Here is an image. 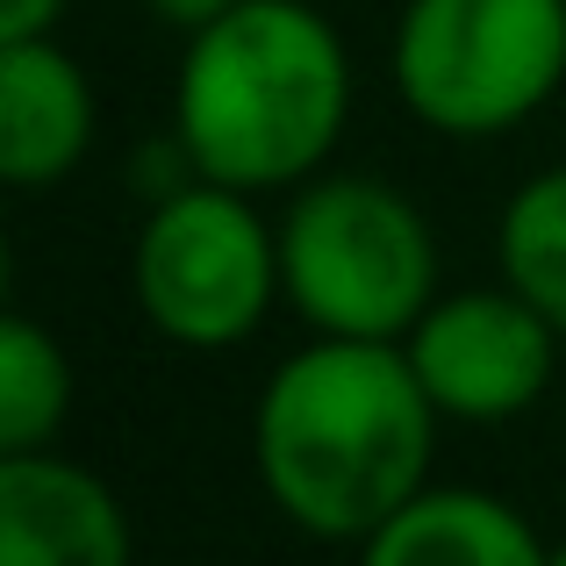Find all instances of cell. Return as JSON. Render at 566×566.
<instances>
[{
  "instance_id": "cell-12",
  "label": "cell",
  "mask_w": 566,
  "mask_h": 566,
  "mask_svg": "<svg viewBox=\"0 0 566 566\" xmlns=\"http://www.w3.org/2000/svg\"><path fill=\"white\" fill-rule=\"evenodd\" d=\"M72 0H0V43H22V36H51L57 14Z\"/></svg>"
},
{
  "instance_id": "cell-6",
  "label": "cell",
  "mask_w": 566,
  "mask_h": 566,
  "mask_svg": "<svg viewBox=\"0 0 566 566\" xmlns=\"http://www.w3.org/2000/svg\"><path fill=\"white\" fill-rule=\"evenodd\" d=\"M566 337L524 294L502 287H467V294H438L416 316V331L401 337L416 380L430 387L444 423H510L553 387Z\"/></svg>"
},
{
  "instance_id": "cell-11",
  "label": "cell",
  "mask_w": 566,
  "mask_h": 566,
  "mask_svg": "<svg viewBox=\"0 0 566 566\" xmlns=\"http://www.w3.org/2000/svg\"><path fill=\"white\" fill-rule=\"evenodd\" d=\"M495 265L531 308L566 337V166L510 193L495 222Z\"/></svg>"
},
{
  "instance_id": "cell-14",
  "label": "cell",
  "mask_w": 566,
  "mask_h": 566,
  "mask_svg": "<svg viewBox=\"0 0 566 566\" xmlns=\"http://www.w3.org/2000/svg\"><path fill=\"white\" fill-rule=\"evenodd\" d=\"M545 566H566V545H553V553H545Z\"/></svg>"
},
{
  "instance_id": "cell-10",
  "label": "cell",
  "mask_w": 566,
  "mask_h": 566,
  "mask_svg": "<svg viewBox=\"0 0 566 566\" xmlns=\"http://www.w3.org/2000/svg\"><path fill=\"white\" fill-rule=\"evenodd\" d=\"M72 416V359L36 316H0V452H43Z\"/></svg>"
},
{
  "instance_id": "cell-8",
  "label": "cell",
  "mask_w": 566,
  "mask_h": 566,
  "mask_svg": "<svg viewBox=\"0 0 566 566\" xmlns=\"http://www.w3.org/2000/svg\"><path fill=\"white\" fill-rule=\"evenodd\" d=\"M94 151V86L80 57L51 36L0 43V180L36 193L86 166Z\"/></svg>"
},
{
  "instance_id": "cell-1",
  "label": "cell",
  "mask_w": 566,
  "mask_h": 566,
  "mask_svg": "<svg viewBox=\"0 0 566 566\" xmlns=\"http://www.w3.org/2000/svg\"><path fill=\"white\" fill-rule=\"evenodd\" d=\"M438 401L395 337H308L251 409L259 488L302 538L359 545L430 488Z\"/></svg>"
},
{
  "instance_id": "cell-4",
  "label": "cell",
  "mask_w": 566,
  "mask_h": 566,
  "mask_svg": "<svg viewBox=\"0 0 566 566\" xmlns=\"http://www.w3.org/2000/svg\"><path fill=\"white\" fill-rule=\"evenodd\" d=\"M566 80V0H409L395 86L438 137H502Z\"/></svg>"
},
{
  "instance_id": "cell-3",
  "label": "cell",
  "mask_w": 566,
  "mask_h": 566,
  "mask_svg": "<svg viewBox=\"0 0 566 566\" xmlns=\"http://www.w3.org/2000/svg\"><path fill=\"white\" fill-rule=\"evenodd\" d=\"M280 294L323 337H409L438 302V237L401 187L316 172L280 216Z\"/></svg>"
},
{
  "instance_id": "cell-2",
  "label": "cell",
  "mask_w": 566,
  "mask_h": 566,
  "mask_svg": "<svg viewBox=\"0 0 566 566\" xmlns=\"http://www.w3.org/2000/svg\"><path fill=\"white\" fill-rule=\"evenodd\" d=\"M352 123L345 36L308 0H237L193 29L172 80V144L201 180L280 193L316 180Z\"/></svg>"
},
{
  "instance_id": "cell-13",
  "label": "cell",
  "mask_w": 566,
  "mask_h": 566,
  "mask_svg": "<svg viewBox=\"0 0 566 566\" xmlns=\"http://www.w3.org/2000/svg\"><path fill=\"white\" fill-rule=\"evenodd\" d=\"M144 8H151V14H158L166 29H187V36H193V29L222 22V14H230L237 0H144Z\"/></svg>"
},
{
  "instance_id": "cell-5",
  "label": "cell",
  "mask_w": 566,
  "mask_h": 566,
  "mask_svg": "<svg viewBox=\"0 0 566 566\" xmlns=\"http://www.w3.org/2000/svg\"><path fill=\"white\" fill-rule=\"evenodd\" d=\"M129 287L166 345L230 352L280 302V222H265L244 187L193 172L151 201L129 251Z\"/></svg>"
},
{
  "instance_id": "cell-9",
  "label": "cell",
  "mask_w": 566,
  "mask_h": 566,
  "mask_svg": "<svg viewBox=\"0 0 566 566\" xmlns=\"http://www.w3.org/2000/svg\"><path fill=\"white\" fill-rule=\"evenodd\" d=\"M553 545L488 488H423L359 538V566H545Z\"/></svg>"
},
{
  "instance_id": "cell-7",
  "label": "cell",
  "mask_w": 566,
  "mask_h": 566,
  "mask_svg": "<svg viewBox=\"0 0 566 566\" xmlns=\"http://www.w3.org/2000/svg\"><path fill=\"white\" fill-rule=\"evenodd\" d=\"M0 566H137L129 510L65 452H0Z\"/></svg>"
}]
</instances>
